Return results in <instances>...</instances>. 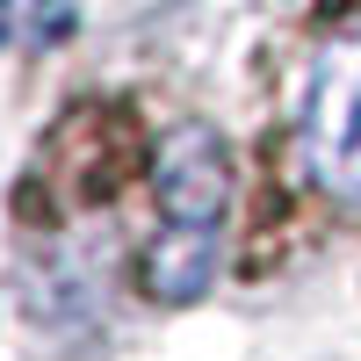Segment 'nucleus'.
Instances as JSON below:
<instances>
[{
  "instance_id": "1",
  "label": "nucleus",
  "mask_w": 361,
  "mask_h": 361,
  "mask_svg": "<svg viewBox=\"0 0 361 361\" xmlns=\"http://www.w3.org/2000/svg\"><path fill=\"white\" fill-rule=\"evenodd\" d=\"M304 166L333 202H361V29H340L311 58Z\"/></svg>"
},
{
  "instance_id": "2",
  "label": "nucleus",
  "mask_w": 361,
  "mask_h": 361,
  "mask_svg": "<svg viewBox=\"0 0 361 361\" xmlns=\"http://www.w3.org/2000/svg\"><path fill=\"white\" fill-rule=\"evenodd\" d=\"M159 224L166 238H224V202H231V173H224V145L217 130L180 123L159 145Z\"/></svg>"
},
{
  "instance_id": "3",
  "label": "nucleus",
  "mask_w": 361,
  "mask_h": 361,
  "mask_svg": "<svg viewBox=\"0 0 361 361\" xmlns=\"http://www.w3.org/2000/svg\"><path fill=\"white\" fill-rule=\"evenodd\" d=\"M8 29H15V0H0V44H8Z\"/></svg>"
}]
</instances>
